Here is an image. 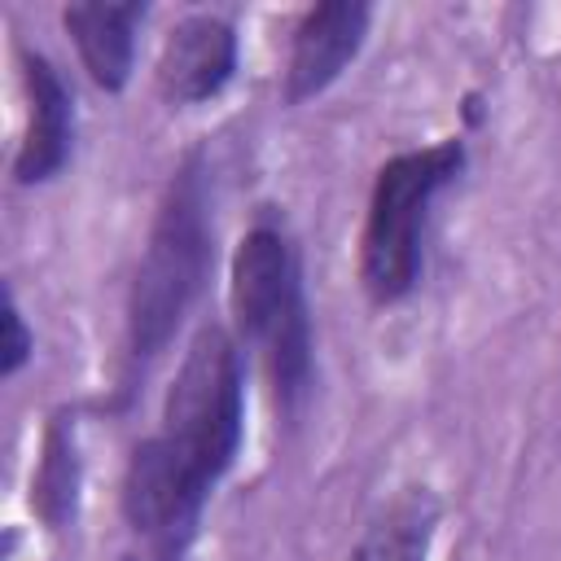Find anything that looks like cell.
<instances>
[{
  "instance_id": "7c38bea8",
  "label": "cell",
  "mask_w": 561,
  "mask_h": 561,
  "mask_svg": "<svg viewBox=\"0 0 561 561\" xmlns=\"http://www.w3.org/2000/svg\"><path fill=\"white\" fill-rule=\"evenodd\" d=\"M123 561H180V548H167V543H149V552H131Z\"/></svg>"
},
{
  "instance_id": "9c48e42d",
  "label": "cell",
  "mask_w": 561,
  "mask_h": 561,
  "mask_svg": "<svg viewBox=\"0 0 561 561\" xmlns=\"http://www.w3.org/2000/svg\"><path fill=\"white\" fill-rule=\"evenodd\" d=\"M438 526V500L430 486H403L386 513L368 526L355 561H425Z\"/></svg>"
},
{
  "instance_id": "6da1fadb",
  "label": "cell",
  "mask_w": 561,
  "mask_h": 561,
  "mask_svg": "<svg viewBox=\"0 0 561 561\" xmlns=\"http://www.w3.org/2000/svg\"><path fill=\"white\" fill-rule=\"evenodd\" d=\"M241 447V355L237 342L206 324L167 390L158 434L140 438L123 469V517L149 543L184 548L193 522L232 469Z\"/></svg>"
},
{
  "instance_id": "52a82bcc",
  "label": "cell",
  "mask_w": 561,
  "mask_h": 561,
  "mask_svg": "<svg viewBox=\"0 0 561 561\" xmlns=\"http://www.w3.org/2000/svg\"><path fill=\"white\" fill-rule=\"evenodd\" d=\"M22 83H26V131H22V145L13 158V180L44 184L70 158L75 96L44 53H22Z\"/></svg>"
},
{
  "instance_id": "5b68a950",
  "label": "cell",
  "mask_w": 561,
  "mask_h": 561,
  "mask_svg": "<svg viewBox=\"0 0 561 561\" xmlns=\"http://www.w3.org/2000/svg\"><path fill=\"white\" fill-rule=\"evenodd\" d=\"M368 4L355 0H329L302 13V22L294 26V44H289V66H285V101H311L320 96L359 53L364 35H368Z\"/></svg>"
},
{
  "instance_id": "3957f363",
  "label": "cell",
  "mask_w": 561,
  "mask_h": 561,
  "mask_svg": "<svg viewBox=\"0 0 561 561\" xmlns=\"http://www.w3.org/2000/svg\"><path fill=\"white\" fill-rule=\"evenodd\" d=\"M206 267H210L206 180H202L197 158H188L158 206L145 259L131 280L127 342L136 359H153L171 342V333L180 329V320L188 316L193 298L206 285Z\"/></svg>"
},
{
  "instance_id": "30bf717a",
  "label": "cell",
  "mask_w": 561,
  "mask_h": 561,
  "mask_svg": "<svg viewBox=\"0 0 561 561\" xmlns=\"http://www.w3.org/2000/svg\"><path fill=\"white\" fill-rule=\"evenodd\" d=\"M79 504V451L66 421H53L39 447V465L31 478V508L48 526H66Z\"/></svg>"
},
{
  "instance_id": "8992f818",
  "label": "cell",
  "mask_w": 561,
  "mask_h": 561,
  "mask_svg": "<svg viewBox=\"0 0 561 561\" xmlns=\"http://www.w3.org/2000/svg\"><path fill=\"white\" fill-rule=\"evenodd\" d=\"M237 70V31L215 13H193L171 26L158 53V92L171 105H197L224 92Z\"/></svg>"
},
{
  "instance_id": "277c9868",
  "label": "cell",
  "mask_w": 561,
  "mask_h": 561,
  "mask_svg": "<svg viewBox=\"0 0 561 561\" xmlns=\"http://www.w3.org/2000/svg\"><path fill=\"white\" fill-rule=\"evenodd\" d=\"M460 167L465 145L438 140L425 149L394 153L377 171L359 237V280L377 307H390L412 294L421 276V237L430 206L460 175Z\"/></svg>"
},
{
  "instance_id": "7a4b0ae2",
  "label": "cell",
  "mask_w": 561,
  "mask_h": 561,
  "mask_svg": "<svg viewBox=\"0 0 561 561\" xmlns=\"http://www.w3.org/2000/svg\"><path fill=\"white\" fill-rule=\"evenodd\" d=\"M228 302L241 342H250L267 368L276 403L294 412L311 386V320L298 254L280 228L259 224L237 241L228 267Z\"/></svg>"
},
{
  "instance_id": "ba28073f",
  "label": "cell",
  "mask_w": 561,
  "mask_h": 561,
  "mask_svg": "<svg viewBox=\"0 0 561 561\" xmlns=\"http://www.w3.org/2000/svg\"><path fill=\"white\" fill-rule=\"evenodd\" d=\"M83 70L92 75L96 88L123 92L131 79V57H136V26L145 22V4H70L61 13Z\"/></svg>"
},
{
  "instance_id": "8fae6325",
  "label": "cell",
  "mask_w": 561,
  "mask_h": 561,
  "mask_svg": "<svg viewBox=\"0 0 561 561\" xmlns=\"http://www.w3.org/2000/svg\"><path fill=\"white\" fill-rule=\"evenodd\" d=\"M31 351H35V333L26 329L22 307H18V298L9 294V307H4V359H0V373L13 377V373L31 359Z\"/></svg>"
}]
</instances>
